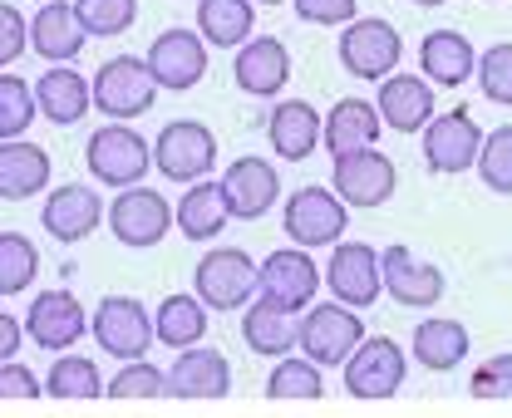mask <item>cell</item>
Listing matches in <instances>:
<instances>
[{
	"label": "cell",
	"instance_id": "obj_44",
	"mask_svg": "<svg viewBox=\"0 0 512 418\" xmlns=\"http://www.w3.org/2000/svg\"><path fill=\"white\" fill-rule=\"evenodd\" d=\"M296 15L306 20V25H355L360 15H355V0H296Z\"/></svg>",
	"mask_w": 512,
	"mask_h": 418
},
{
	"label": "cell",
	"instance_id": "obj_48",
	"mask_svg": "<svg viewBox=\"0 0 512 418\" xmlns=\"http://www.w3.org/2000/svg\"><path fill=\"white\" fill-rule=\"evenodd\" d=\"M252 5H281V0H252Z\"/></svg>",
	"mask_w": 512,
	"mask_h": 418
},
{
	"label": "cell",
	"instance_id": "obj_41",
	"mask_svg": "<svg viewBox=\"0 0 512 418\" xmlns=\"http://www.w3.org/2000/svg\"><path fill=\"white\" fill-rule=\"evenodd\" d=\"M478 84H483V94H488L493 104L512 109V45L483 50V60H478Z\"/></svg>",
	"mask_w": 512,
	"mask_h": 418
},
{
	"label": "cell",
	"instance_id": "obj_32",
	"mask_svg": "<svg viewBox=\"0 0 512 418\" xmlns=\"http://www.w3.org/2000/svg\"><path fill=\"white\" fill-rule=\"evenodd\" d=\"M227 202H222V187L217 182H192L188 192L178 197V232L188 241H212L227 227Z\"/></svg>",
	"mask_w": 512,
	"mask_h": 418
},
{
	"label": "cell",
	"instance_id": "obj_36",
	"mask_svg": "<svg viewBox=\"0 0 512 418\" xmlns=\"http://www.w3.org/2000/svg\"><path fill=\"white\" fill-rule=\"evenodd\" d=\"M40 114V104H35V89L20 79V74H5L0 69V143H15L30 123Z\"/></svg>",
	"mask_w": 512,
	"mask_h": 418
},
{
	"label": "cell",
	"instance_id": "obj_18",
	"mask_svg": "<svg viewBox=\"0 0 512 418\" xmlns=\"http://www.w3.org/2000/svg\"><path fill=\"white\" fill-rule=\"evenodd\" d=\"M222 202H227V212L237 217V222H256V217H266L271 207H276V197H281V178H276V168L271 163H261V158H237L227 173H222Z\"/></svg>",
	"mask_w": 512,
	"mask_h": 418
},
{
	"label": "cell",
	"instance_id": "obj_28",
	"mask_svg": "<svg viewBox=\"0 0 512 418\" xmlns=\"http://www.w3.org/2000/svg\"><path fill=\"white\" fill-rule=\"evenodd\" d=\"M50 187V153L40 143H0V197L25 202Z\"/></svg>",
	"mask_w": 512,
	"mask_h": 418
},
{
	"label": "cell",
	"instance_id": "obj_17",
	"mask_svg": "<svg viewBox=\"0 0 512 418\" xmlns=\"http://www.w3.org/2000/svg\"><path fill=\"white\" fill-rule=\"evenodd\" d=\"M335 197L345 207H384L394 197V163L384 158L380 148L370 153H350V158H335Z\"/></svg>",
	"mask_w": 512,
	"mask_h": 418
},
{
	"label": "cell",
	"instance_id": "obj_4",
	"mask_svg": "<svg viewBox=\"0 0 512 418\" xmlns=\"http://www.w3.org/2000/svg\"><path fill=\"white\" fill-rule=\"evenodd\" d=\"M153 99H158V84H153V74H148V60L119 55V60L99 64V74H94V109H99V114L124 123V119L148 114Z\"/></svg>",
	"mask_w": 512,
	"mask_h": 418
},
{
	"label": "cell",
	"instance_id": "obj_39",
	"mask_svg": "<svg viewBox=\"0 0 512 418\" xmlns=\"http://www.w3.org/2000/svg\"><path fill=\"white\" fill-rule=\"evenodd\" d=\"M104 394L109 399H163L168 394V374L158 364H148V359H128L124 369L109 379Z\"/></svg>",
	"mask_w": 512,
	"mask_h": 418
},
{
	"label": "cell",
	"instance_id": "obj_42",
	"mask_svg": "<svg viewBox=\"0 0 512 418\" xmlns=\"http://www.w3.org/2000/svg\"><path fill=\"white\" fill-rule=\"evenodd\" d=\"M473 399H512V355H493L473 369Z\"/></svg>",
	"mask_w": 512,
	"mask_h": 418
},
{
	"label": "cell",
	"instance_id": "obj_30",
	"mask_svg": "<svg viewBox=\"0 0 512 418\" xmlns=\"http://www.w3.org/2000/svg\"><path fill=\"white\" fill-rule=\"evenodd\" d=\"M242 340H247L252 355L286 359L296 350V340H301V325H296V315H286V310L256 300L252 310H247V320H242Z\"/></svg>",
	"mask_w": 512,
	"mask_h": 418
},
{
	"label": "cell",
	"instance_id": "obj_33",
	"mask_svg": "<svg viewBox=\"0 0 512 418\" xmlns=\"http://www.w3.org/2000/svg\"><path fill=\"white\" fill-rule=\"evenodd\" d=\"M463 355H468V330L458 320H424L414 330V364L448 374L453 364H463Z\"/></svg>",
	"mask_w": 512,
	"mask_h": 418
},
{
	"label": "cell",
	"instance_id": "obj_47",
	"mask_svg": "<svg viewBox=\"0 0 512 418\" xmlns=\"http://www.w3.org/2000/svg\"><path fill=\"white\" fill-rule=\"evenodd\" d=\"M409 5H444V0H409Z\"/></svg>",
	"mask_w": 512,
	"mask_h": 418
},
{
	"label": "cell",
	"instance_id": "obj_45",
	"mask_svg": "<svg viewBox=\"0 0 512 418\" xmlns=\"http://www.w3.org/2000/svg\"><path fill=\"white\" fill-rule=\"evenodd\" d=\"M45 394V384L25 369V364H0V399H40Z\"/></svg>",
	"mask_w": 512,
	"mask_h": 418
},
{
	"label": "cell",
	"instance_id": "obj_31",
	"mask_svg": "<svg viewBox=\"0 0 512 418\" xmlns=\"http://www.w3.org/2000/svg\"><path fill=\"white\" fill-rule=\"evenodd\" d=\"M153 335H158V345H168L173 355H183L192 350L202 335H207V305L197 296H168L158 305V315H153Z\"/></svg>",
	"mask_w": 512,
	"mask_h": 418
},
{
	"label": "cell",
	"instance_id": "obj_7",
	"mask_svg": "<svg viewBox=\"0 0 512 418\" xmlns=\"http://www.w3.org/2000/svg\"><path fill=\"white\" fill-rule=\"evenodd\" d=\"M325 286H330V296L340 300V305H350V310H360V305H375L384 291V261L375 246H365V241H340L335 246V256L325 261Z\"/></svg>",
	"mask_w": 512,
	"mask_h": 418
},
{
	"label": "cell",
	"instance_id": "obj_19",
	"mask_svg": "<svg viewBox=\"0 0 512 418\" xmlns=\"http://www.w3.org/2000/svg\"><path fill=\"white\" fill-rule=\"evenodd\" d=\"M232 74H237V89L252 94V99H276L291 79V55L276 35H256L237 50L232 60Z\"/></svg>",
	"mask_w": 512,
	"mask_h": 418
},
{
	"label": "cell",
	"instance_id": "obj_3",
	"mask_svg": "<svg viewBox=\"0 0 512 418\" xmlns=\"http://www.w3.org/2000/svg\"><path fill=\"white\" fill-rule=\"evenodd\" d=\"M84 163H89V173L104 182V187H138L143 173H148V163H153V148L124 128V123H109V128H99V133H89V143H84Z\"/></svg>",
	"mask_w": 512,
	"mask_h": 418
},
{
	"label": "cell",
	"instance_id": "obj_2",
	"mask_svg": "<svg viewBox=\"0 0 512 418\" xmlns=\"http://www.w3.org/2000/svg\"><path fill=\"white\" fill-rule=\"evenodd\" d=\"M256 281H261V271H256V261L242 246H217V251H207V256L197 261V271H192L197 300H202L207 310H242V305L256 296Z\"/></svg>",
	"mask_w": 512,
	"mask_h": 418
},
{
	"label": "cell",
	"instance_id": "obj_25",
	"mask_svg": "<svg viewBox=\"0 0 512 418\" xmlns=\"http://www.w3.org/2000/svg\"><path fill=\"white\" fill-rule=\"evenodd\" d=\"M320 133H325V123H320V114L306 104V99H286V104H276L271 119H266V138H271L276 158H286V163L311 158V148L320 143Z\"/></svg>",
	"mask_w": 512,
	"mask_h": 418
},
{
	"label": "cell",
	"instance_id": "obj_14",
	"mask_svg": "<svg viewBox=\"0 0 512 418\" xmlns=\"http://www.w3.org/2000/svg\"><path fill=\"white\" fill-rule=\"evenodd\" d=\"M483 128L473 123L468 109H448L424 128V163L434 173H468L478 168V153H483Z\"/></svg>",
	"mask_w": 512,
	"mask_h": 418
},
{
	"label": "cell",
	"instance_id": "obj_1",
	"mask_svg": "<svg viewBox=\"0 0 512 418\" xmlns=\"http://www.w3.org/2000/svg\"><path fill=\"white\" fill-rule=\"evenodd\" d=\"M370 335H365V325H360V315L350 310V305H340V300H330V305H311L306 315H301V355L320 364V369H335V364H350V355L365 345Z\"/></svg>",
	"mask_w": 512,
	"mask_h": 418
},
{
	"label": "cell",
	"instance_id": "obj_43",
	"mask_svg": "<svg viewBox=\"0 0 512 418\" xmlns=\"http://www.w3.org/2000/svg\"><path fill=\"white\" fill-rule=\"evenodd\" d=\"M25 45H30V20H20V10L0 0V64H15Z\"/></svg>",
	"mask_w": 512,
	"mask_h": 418
},
{
	"label": "cell",
	"instance_id": "obj_40",
	"mask_svg": "<svg viewBox=\"0 0 512 418\" xmlns=\"http://www.w3.org/2000/svg\"><path fill=\"white\" fill-rule=\"evenodd\" d=\"M478 173L483 182L498 192V197H508L512 192V123L503 128H493L488 138H483V153H478Z\"/></svg>",
	"mask_w": 512,
	"mask_h": 418
},
{
	"label": "cell",
	"instance_id": "obj_12",
	"mask_svg": "<svg viewBox=\"0 0 512 418\" xmlns=\"http://www.w3.org/2000/svg\"><path fill=\"white\" fill-rule=\"evenodd\" d=\"M173 222H178V217H173L168 197L153 192V187H128V192L114 197V207H109V232L124 241V246H133V251L158 246V241L168 237Z\"/></svg>",
	"mask_w": 512,
	"mask_h": 418
},
{
	"label": "cell",
	"instance_id": "obj_16",
	"mask_svg": "<svg viewBox=\"0 0 512 418\" xmlns=\"http://www.w3.org/2000/svg\"><path fill=\"white\" fill-rule=\"evenodd\" d=\"M380 261H384V291L399 305L429 310V305L444 300V271L434 261H419L409 246H384Z\"/></svg>",
	"mask_w": 512,
	"mask_h": 418
},
{
	"label": "cell",
	"instance_id": "obj_49",
	"mask_svg": "<svg viewBox=\"0 0 512 418\" xmlns=\"http://www.w3.org/2000/svg\"><path fill=\"white\" fill-rule=\"evenodd\" d=\"M45 5H50V0H45Z\"/></svg>",
	"mask_w": 512,
	"mask_h": 418
},
{
	"label": "cell",
	"instance_id": "obj_35",
	"mask_svg": "<svg viewBox=\"0 0 512 418\" xmlns=\"http://www.w3.org/2000/svg\"><path fill=\"white\" fill-rule=\"evenodd\" d=\"M40 271V251L35 241L20 232H0V296H20Z\"/></svg>",
	"mask_w": 512,
	"mask_h": 418
},
{
	"label": "cell",
	"instance_id": "obj_11",
	"mask_svg": "<svg viewBox=\"0 0 512 418\" xmlns=\"http://www.w3.org/2000/svg\"><path fill=\"white\" fill-rule=\"evenodd\" d=\"M404 379H409V355L394 345V340H365L350 364H345V389H350V399H394L399 389H404Z\"/></svg>",
	"mask_w": 512,
	"mask_h": 418
},
{
	"label": "cell",
	"instance_id": "obj_20",
	"mask_svg": "<svg viewBox=\"0 0 512 418\" xmlns=\"http://www.w3.org/2000/svg\"><path fill=\"white\" fill-rule=\"evenodd\" d=\"M99 217H109V212H104V202H99V192L89 182H64L60 192L45 197V212H40L45 232L55 241H64V246L89 237L99 227Z\"/></svg>",
	"mask_w": 512,
	"mask_h": 418
},
{
	"label": "cell",
	"instance_id": "obj_23",
	"mask_svg": "<svg viewBox=\"0 0 512 418\" xmlns=\"http://www.w3.org/2000/svg\"><path fill=\"white\" fill-rule=\"evenodd\" d=\"M380 109L375 104H365V99H340L335 109H330V119H325V133H320V143L330 148V158H350V153H370L375 143H380Z\"/></svg>",
	"mask_w": 512,
	"mask_h": 418
},
{
	"label": "cell",
	"instance_id": "obj_9",
	"mask_svg": "<svg viewBox=\"0 0 512 418\" xmlns=\"http://www.w3.org/2000/svg\"><path fill=\"white\" fill-rule=\"evenodd\" d=\"M286 237L296 241L301 251H311V246H340L345 237V227H350V212H345V202L335 197V192H325V187H301L291 202H286Z\"/></svg>",
	"mask_w": 512,
	"mask_h": 418
},
{
	"label": "cell",
	"instance_id": "obj_37",
	"mask_svg": "<svg viewBox=\"0 0 512 418\" xmlns=\"http://www.w3.org/2000/svg\"><path fill=\"white\" fill-rule=\"evenodd\" d=\"M325 394V379H320V364L311 359H276L271 379H266V399H320Z\"/></svg>",
	"mask_w": 512,
	"mask_h": 418
},
{
	"label": "cell",
	"instance_id": "obj_21",
	"mask_svg": "<svg viewBox=\"0 0 512 418\" xmlns=\"http://www.w3.org/2000/svg\"><path fill=\"white\" fill-rule=\"evenodd\" d=\"M232 389V364L222 350H202L192 345L178 355V364L168 369V394L173 399H222Z\"/></svg>",
	"mask_w": 512,
	"mask_h": 418
},
{
	"label": "cell",
	"instance_id": "obj_10",
	"mask_svg": "<svg viewBox=\"0 0 512 418\" xmlns=\"http://www.w3.org/2000/svg\"><path fill=\"white\" fill-rule=\"evenodd\" d=\"M89 330H94V340H99V350L114 359H143V350L158 340L153 335V315L138 305L133 296H109L99 300V310H94V320H89Z\"/></svg>",
	"mask_w": 512,
	"mask_h": 418
},
{
	"label": "cell",
	"instance_id": "obj_22",
	"mask_svg": "<svg viewBox=\"0 0 512 418\" xmlns=\"http://www.w3.org/2000/svg\"><path fill=\"white\" fill-rule=\"evenodd\" d=\"M375 109H380V119L389 123V128H399V133H419V128H429V123L439 119V114H434V89H429V79H414V74H389L380 84Z\"/></svg>",
	"mask_w": 512,
	"mask_h": 418
},
{
	"label": "cell",
	"instance_id": "obj_46",
	"mask_svg": "<svg viewBox=\"0 0 512 418\" xmlns=\"http://www.w3.org/2000/svg\"><path fill=\"white\" fill-rule=\"evenodd\" d=\"M15 350H20V320L0 310V364H10Z\"/></svg>",
	"mask_w": 512,
	"mask_h": 418
},
{
	"label": "cell",
	"instance_id": "obj_15",
	"mask_svg": "<svg viewBox=\"0 0 512 418\" xmlns=\"http://www.w3.org/2000/svg\"><path fill=\"white\" fill-rule=\"evenodd\" d=\"M84 330H89V315L69 291H40L25 310V340L50 355H64L69 345H79Z\"/></svg>",
	"mask_w": 512,
	"mask_h": 418
},
{
	"label": "cell",
	"instance_id": "obj_24",
	"mask_svg": "<svg viewBox=\"0 0 512 418\" xmlns=\"http://www.w3.org/2000/svg\"><path fill=\"white\" fill-rule=\"evenodd\" d=\"M84 40H89V35H84L74 5H64V0L40 5V15L30 20V50L50 64H69L79 50H84Z\"/></svg>",
	"mask_w": 512,
	"mask_h": 418
},
{
	"label": "cell",
	"instance_id": "obj_8",
	"mask_svg": "<svg viewBox=\"0 0 512 418\" xmlns=\"http://www.w3.org/2000/svg\"><path fill=\"white\" fill-rule=\"evenodd\" d=\"M256 291L266 305H276V310H286V315H296V310H306L320 291V266L301 251V246H286V251H271L266 261H261V281H256Z\"/></svg>",
	"mask_w": 512,
	"mask_h": 418
},
{
	"label": "cell",
	"instance_id": "obj_6",
	"mask_svg": "<svg viewBox=\"0 0 512 418\" xmlns=\"http://www.w3.org/2000/svg\"><path fill=\"white\" fill-rule=\"evenodd\" d=\"M399 60H404V40H399V30L389 20L365 15V20H355V25L340 30V64L355 79H380L384 84Z\"/></svg>",
	"mask_w": 512,
	"mask_h": 418
},
{
	"label": "cell",
	"instance_id": "obj_34",
	"mask_svg": "<svg viewBox=\"0 0 512 418\" xmlns=\"http://www.w3.org/2000/svg\"><path fill=\"white\" fill-rule=\"evenodd\" d=\"M109 384L99 374V364L84 355H55L50 374H45V394L50 399H99Z\"/></svg>",
	"mask_w": 512,
	"mask_h": 418
},
{
	"label": "cell",
	"instance_id": "obj_13",
	"mask_svg": "<svg viewBox=\"0 0 512 418\" xmlns=\"http://www.w3.org/2000/svg\"><path fill=\"white\" fill-rule=\"evenodd\" d=\"M143 60H148V74L158 89L183 94V89H197L207 74V40L197 30H163Z\"/></svg>",
	"mask_w": 512,
	"mask_h": 418
},
{
	"label": "cell",
	"instance_id": "obj_26",
	"mask_svg": "<svg viewBox=\"0 0 512 418\" xmlns=\"http://www.w3.org/2000/svg\"><path fill=\"white\" fill-rule=\"evenodd\" d=\"M419 64H424L429 84H448V89H458L478 74V55H473L468 35H458V30H429L419 45Z\"/></svg>",
	"mask_w": 512,
	"mask_h": 418
},
{
	"label": "cell",
	"instance_id": "obj_29",
	"mask_svg": "<svg viewBox=\"0 0 512 418\" xmlns=\"http://www.w3.org/2000/svg\"><path fill=\"white\" fill-rule=\"evenodd\" d=\"M256 10L252 0H202L197 5V35L212 50H242L252 40Z\"/></svg>",
	"mask_w": 512,
	"mask_h": 418
},
{
	"label": "cell",
	"instance_id": "obj_5",
	"mask_svg": "<svg viewBox=\"0 0 512 418\" xmlns=\"http://www.w3.org/2000/svg\"><path fill=\"white\" fill-rule=\"evenodd\" d=\"M153 163L168 182H202L217 163V138L207 123L178 119L153 138Z\"/></svg>",
	"mask_w": 512,
	"mask_h": 418
},
{
	"label": "cell",
	"instance_id": "obj_27",
	"mask_svg": "<svg viewBox=\"0 0 512 418\" xmlns=\"http://www.w3.org/2000/svg\"><path fill=\"white\" fill-rule=\"evenodd\" d=\"M35 104H40V114H45L50 123L69 128V123H79L89 109H94V84H84V74H74V69L55 64V69L40 74V84H35Z\"/></svg>",
	"mask_w": 512,
	"mask_h": 418
},
{
	"label": "cell",
	"instance_id": "obj_38",
	"mask_svg": "<svg viewBox=\"0 0 512 418\" xmlns=\"http://www.w3.org/2000/svg\"><path fill=\"white\" fill-rule=\"evenodd\" d=\"M74 15L84 25V35H124L128 25L138 20V0H74Z\"/></svg>",
	"mask_w": 512,
	"mask_h": 418
}]
</instances>
